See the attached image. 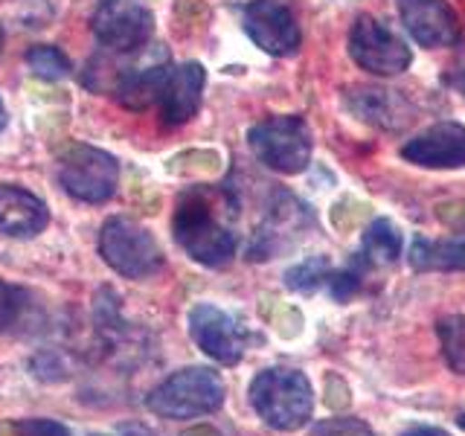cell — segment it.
<instances>
[{"label": "cell", "mask_w": 465, "mask_h": 436, "mask_svg": "<svg viewBox=\"0 0 465 436\" xmlns=\"http://www.w3.org/2000/svg\"><path fill=\"white\" fill-rule=\"evenodd\" d=\"M247 396H251L256 416L273 431H300L302 425H309L314 411L309 378L285 367L262 370L251 382Z\"/></svg>", "instance_id": "obj_2"}, {"label": "cell", "mask_w": 465, "mask_h": 436, "mask_svg": "<svg viewBox=\"0 0 465 436\" xmlns=\"http://www.w3.org/2000/svg\"><path fill=\"white\" fill-rule=\"evenodd\" d=\"M21 312H24V291L0 280V329L18 323Z\"/></svg>", "instance_id": "obj_23"}, {"label": "cell", "mask_w": 465, "mask_h": 436, "mask_svg": "<svg viewBox=\"0 0 465 436\" xmlns=\"http://www.w3.org/2000/svg\"><path fill=\"white\" fill-rule=\"evenodd\" d=\"M407 259L413 271H465V236L416 239Z\"/></svg>", "instance_id": "obj_18"}, {"label": "cell", "mask_w": 465, "mask_h": 436, "mask_svg": "<svg viewBox=\"0 0 465 436\" xmlns=\"http://www.w3.org/2000/svg\"><path fill=\"white\" fill-rule=\"evenodd\" d=\"M94 33L111 53H137L154 33V15L143 0H99Z\"/></svg>", "instance_id": "obj_8"}, {"label": "cell", "mask_w": 465, "mask_h": 436, "mask_svg": "<svg viewBox=\"0 0 465 436\" xmlns=\"http://www.w3.org/2000/svg\"><path fill=\"white\" fill-rule=\"evenodd\" d=\"M329 273H331V262L326 256H309L300 265L285 271V285L291 291H297V294H314L320 285L329 282Z\"/></svg>", "instance_id": "obj_20"}, {"label": "cell", "mask_w": 465, "mask_h": 436, "mask_svg": "<svg viewBox=\"0 0 465 436\" xmlns=\"http://www.w3.org/2000/svg\"><path fill=\"white\" fill-rule=\"evenodd\" d=\"M343 108L355 120L381 131H392V134L407 131L416 120V108L411 105V99H404L399 91H390V87H372V84L349 87L343 94Z\"/></svg>", "instance_id": "obj_11"}, {"label": "cell", "mask_w": 465, "mask_h": 436, "mask_svg": "<svg viewBox=\"0 0 465 436\" xmlns=\"http://www.w3.org/2000/svg\"><path fill=\"white\" fill-rule=\"evenodd\" d=\"M242 4H247V0H242Z\"/></svg>", "instance_id": "obj_32"}, {"label": "cell", "mask_w": 465, "mask_h": 436, "mask_svg": "<svg viewBox=\"0 0 465 436\" xmlns=\"http://www.w3.org/2000/svg\"><path fill=\"white\" fill-rule=\"evenodd\" d=\"M203 84H207V70L198 62H186L172 70L163 96H160V114L166 125H183L193 120L201 108Z\"/></svg>", "instance_id": "obj_15"}, {"label": "cell", "mask_w": 465, "mask_h": 436, "mask_svg": "<svg viewBox=\"0 0 465 436\" xmlns=\"http://www.w3.org/2000/svg\"><path fill=\"white\" fill-rule=\"evenodd\" d=\"M401 244H404L401 230L392 224L390 218H375V222L367 227V233H363L361 251L352 256L349 265H352L361 276L375 268H387L401 256Z\"/></svg>", "instance_id": "obj_17"}, {"label": "cell", "mask_w": 465, "mask_h": 436, "mask_svg": "<svg viewBox=\"0 0 465 436\" xmlns=\"http://www.w3.org/2000/svg\"><path fill=\"white\" fill-rule=\"evenodd\" d=\"M172 76L169 53L163 47H154L152 58H145L140 64L120 67V76L114 82V94L120 99V105L128 111H145L163 96V87Z\"/></svg>", "instance_id": "obj_12"}, {"label": "cell", "mask_w": 465, "mask_h": 436, "mask_svg": "<svg viewBox=\"0 0 465 436\" xmlns=\"http://www.w3.org/2000/svg\"><path fill=\"white\" fill-rule=\"evenodd\" d=\"M99 256L125 280H149L163 268V251H160L157 239L145 227L123 215H114L102 224Z\"/></svg>", "instance_id": "obj_4"}, {"label": "cell", "mask_w": 465, "mask_h": 436, "mask_svg": "<svg viewBox=\"0 0 465 436\" xmlns=\"http://www.w3.org/2000/svg\"><path fill=\"white\" fill-rule=\"evenodd\" d=\"M436 218L450 230H465V201H442L436 203Z\"/></svg>", "instance_id": "obj_25"}, {"label": "cell", "mask_w": 465, "mask_h": 436, "mask_svg": "<svg viewBox=\"0 0 465 436\" xmlns=\"http://www.w3.org/2000/svg\"><path fill=\"white\" fill-rule=\"evenodd\" d=\"M0 50H4V26H0Z\"/></svg>", "instance_id": "obj_31"}, {"label": "cell", "mask_w": 465, "mask_h": 436, "mask_svg": "<svg viewBox=\"0 0 465 436\" xmlns=\"http://www.w3.org/2000/svg\"><path fill=\"white\" fill-rule=\"evenodd\" d=\"M15 436H73L62 421L53 419H24L12 428Z\"/></svg>", "instance_id": "obj_24"}, {"label": "cell", "mask_w": 465, "mask_h": 436, "mask_svg": "<svg viewBox=\"0 0 465 436\" xmlns=\"http://www.w3.org/2000/svg\"><path fill=\"white\" fill-rule=\"evenodd\" d=\"M401 157L425 169L465 166V128L460 123H440L401 145Z\"/></svg>", "instance_id": "obj_14"}, {"label": "cell", "mask_w": 465, "mask_h": 436, "mask_svg": "<svg viewBox=\"0 0 465 436\" xmlns=\"http://www.w3.org/2000/svg\"><path fill=\"white\" fill-rule=\"evenodd\" d=\"M457 421H460V428H465V413H460V419H457Z\"/></svg>", "instance_id": "obj_30"}, {"label": "cell", "mask_w": 465, "mask_h": 436, "mask_svg": "<svg viewBox=\"0 0 465 436\" xmlns=\"http://www.w3.org/2000/svg\"><path fill=\"white\" fill-rule=\"evenodd\" d=\"M6 128V105H4V99H0V131Z\"/></svg>", "instance_id": "obj_29"}, {"label": "cell", "mask_w": 465, "mask_h": 436, "mask_svg": "<svg viewBox=\"0 0 465 436\" xmlns=\"http://www.w3.org/2000/svg\"><path fill=\"white\" fill-rule=\"evenodd\" d=\"M58 183L84 203H105L120 186V164L108 152L73 143L58 154Z\"/></svg>", "instance_id": "obj_6"}, {"label": "cell", "mask_w": 465, "mask_h": 436, "mask_svg": "<svg viewBox=\"0 0 465 436\" xmlns=\"http://www.w3.org/2000/svg\"><path fill=\"white\" fill-rule=\"evenodd\" d=\"M442 358L450 372L465 375V314H450L436 323Z\"/></svg>", "instance_id": "obj_19"}, {"label": "cell", "mask_w": 465, "mask_h": 436, "mask_svg": "<svg viewBox=\"0 0 465 436\" xmlns=\"http://www.w3.org/2000/svg\"><path fill=\"white\" fill-rule=\"evenodd\" d=\"M189 334H193L195 346L213 361L232 367L244 358L247 332L236 317L218 309L213 302H198L189 312Z\"/></svg>", "instance_id": "obj_9"}, {"label": "cell", "mask_w": 465, "mask_h": 436, "mask_svg": "<svg viewBox=\"0 0 465 436\" xmlns=\"http://www.w3.org/2000/svg\"><path fill=\"white\" fill-rule=\"evenodd\" d=\"M401 24L421 47H450L460 38V18L445 0H396Z\"/></svg>", "instance_id": "obj_13"}, {"label": "cell", "mask_w": 465, "mask_h": 436, "mask_svg": "<svg viewBox=\"0 0 465 436\" xmlns=\"http://www.w3.org/2000/svg\"><path fill=\"white\" fill-rule=\"evenodd\" d=\"M116 436H157V433L145 425H123L120 431H116Z\"/></svg>", "instance_id": "obj_27"}, {"label": "cell", "mask_w": 465, "mask_h": 436, "mask_svg": "<svg viewBox=\"0 0 465 436\" xmlns=\"http://www.w3.org/2000/svg\"><path fill=\"white\" fill-rule=\"evenodd\" d=\"M181 436H222V433H218L213 425H195V428H189V431L181 433Z\"/></svg>", "instance_id": "obj_28"}, {"label": "cell", "mask_w": 465, "mask_h": 436, "mask_svg": "<svg viewBox=\"0 0 465 436\" xmlns=\"http://www.w3.org/2000/svg\"><path fill=\"white\" fill-rule=\"evenodd\" d=\"M247 143L256 160L280 174H297L309 169L312 160V131L309 123L297 114L271 116L247 131Z\"/></svg>", "instance_id": "obj_5"}, {"label": "cell", "mask_w": 465, "mask_h": 436, "mask_svg": "<svg viewBox=\"0 0 465 436\" xmlns=\"http://www.w3.org/2000/svg\"><path fill=\"white\" fill-rule=\"evenodd\" d=\"M26 64L38 79H47V82L64 79L70 73V58L58 47H50V44H35V47L26 53Z\"/></svg>", "instance_id": "obj_21"}, {"label": "cell", "mask_w": 465, "mask_h": 436, "mask_svg": "<svg viewBox=\"0 0 465 436\" xmlns=\"http://www.w3.org/2000/svg\"><path fill=\"white\" fill-rule=\"evenodd\" d=\"M349 55L361 70L372 73V76H399L413 64L411 47L372 15H358L355 18L352 33H349Z\"/></svg>", "instance_id": "obj_7"}, {"label": "cell", "mask_w": 465, "mask_h": 436, "mask_svg": "<svg viewBox=\"0 0 465 436\" xmlns=\"http://www.w3.org/2000/svg\"><path fill=\"white\" fill-rule=\"evenodd\" d=\"M172 233L174 242L186 251V256L207 268L227 265L239 247L236 233L215 215L210 195L201 193V189L181 198L172 218Z\"/></svg>", "instance_id": "obj_1"}, {"label": "cell", "mask_w": 465, "mask_h": 436, "mask_svg": "<svg viewBox=\"0 0 465 436\" xmlns=\"http://www.w3.org/2000/svg\"><path fill=\"white\" fill-rule=\"evenodd\" d=\"M50 224V210L38 195L21 186H0V233L12 239H33Z\"/></svg>", "instance_id": "obj_16"}, {"label": "cell", "mask_w": 465, "mask_h": 436, "mask_svg": "<svg viewBox=\"0 0 465 436\" xmlns=\"http://www.w3.org/2000/svg\"><path fill=\"white\" fill-rule=\"evenodd\" d=\"M242 26L247 38L268 55L285 58L300 50V41H302L300 24L294 18V12L285 4H276V0H253L242 15Z\"/></svg>", "instance_id": "obj_10"}, {"label": "cell", "mask_w": 465, "mask_h": 436, "mask_svg": "<svg viewBox=\"0 0 465 436\" xmlns=\"http://www.w3.org/2000/svg\"><path fill=\"white\" fill-rule=\"evenodd\" d=\"M312 436H375V433L367 421H361L355 416H338V419L317 421L312 428Z\"/></svg>", "instance_id": "obj_22"}, {"label": "cell", "mask_w": 465, "mask_h": 436, "mask_svg": "<svg viewBox=\"0 0 465 436\" xmlns=\"http://www.w3.org/2000/svg\"><path fill=\"white\" fill-rule=\"evenodd\" d=\"M224 382L210 367H186L172 372L163 384H157L149 396V411L163 419H198L210 416L224 404Z\"/></svg>", "instance_id": "obj_3"}, {"label": "cell", "mask_w": 465, "mask_h": 436, "mask_svg": "<svg viewBox=\"0 0 465 436\" xmlns=\"http://www.w3.org/2000/svg\"><path fill=\"white\" fill-rule=\"evenodd\" d=\"M401 436H450L442 428H433V425H416V428H407Z\"/></svg>", "instance_id": "obj_26"}]
</instances>
